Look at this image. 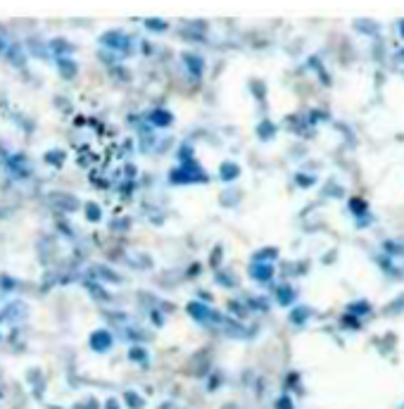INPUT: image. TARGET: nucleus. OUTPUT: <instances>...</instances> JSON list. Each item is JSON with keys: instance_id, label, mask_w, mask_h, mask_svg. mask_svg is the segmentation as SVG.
Returning a JSON list of instances; mask_svg holds the SVG:
<instances>
[{"instance_id": "nucleus-1", "label": "nucleus", "mask_w": 404, "mask_h": 409, "mask_svg": "<svg viewBox=\"0 0 404 409\" xmlns=\"http://www.w3.org/2000/svg\"><path fill=\"white\" fill-rule=\"evenodd\" d=\"M271 274H274V269H271L269 264H257V267H252V276L259 281H269Z\"/></svg>"}, {"instance_id": "nucleus-16", "label": "nucleus", "mask_w": 404, "mask_h": 409, "mask_svg": "<svg viewBox=\"0 0 404 409\" xmlns=\"http://www.w3.org/2000/svg\"><path fill=\"white\" fill-rule=\"evenodd\" d=\"M385 250L388 252H402V248H397V243H390V240L385 243Z\"/></svg>"}, {"instance_id": "nucleus-15", "label": "nucleus", "mask_w": 404, "mask_h": 409, "mask_svg": "<svg viewBox=\"0 0 404 409\" xmlns=\"http://www.w3.org/2000/svg\"><path fill=\"white\" fill-rule=\"evenodd\" d=\"M276 409H293V402L288 400V398H281L279 405H276Z\"/></svg>"}, {"instance_id": "nucleus-9", "label": "nucleus", "mask_w": 404, "mask_h": 409, "mask_svg": "<svg viewBox=\"0 0 404 409\" xmlns=\"http://www.w3.org/2000/svg\"><path fill=\"white\" fill-rule=\"evenodd\" d=\"M307 317H309V312H307L305 307H302V310H295V312H293V321H295V324H302Z\"/></svg>"}, {"instance_id": "nucleus-17", "label": "nucleus", "mask_w": 404, "mask_h": 409, "mask_svg": "<svg viewBox=\"0 0 404 409\" xmlns=\"http://www.w3.org/2000/svg\"><path fill=\"white\" fill-rule=\"evenodd\" d=\"M131 357H138V359H146V352H143V350H131Z\"/></svg>"}, {"instance_id": "nucleus-3", "label": "nucleus", "mask_w": 404, "mask_h": 409, "mask_svg": "<svg viewBox=\"0 0 404 409\" xmlns=\"http://www.w3.org/2000/svg\"><path fill=\"white\" fill-rule=\"evenodd\" d=\"M188 312H190V314L195 317V319H200V321H204L207 317H212V314H209V310H204V307H202V305H197V303H193V305L188 307Z\"/></svg>"}, {"instance_id": "nucleus-12", "label": "nucleus", "mask_w": 404, "mask_h": 409, "mask_svg": "<svg viewBox=\"0 0 404 409\" xmlns=\"http://www.w3.org/2000/svg\"><path fill=\"white\" fill-rule=\"evenodd\" d=\"M259 131H262V138H269L271 134H274V126H271L269 122H264L262 126H259Z\"/></svg>"}, {"instance_id": "nucleus-14", "label": "nucleus", "mask_w": 404, "mask_h": 409, "mask_svg": "<svg viewBox=\"0 0 404 409\" xmlns=\"http://www.w3.org/2000/svg\"><path fill=\"white\" fill-rule=\"evenodd\" d=\"M342 321H345V326L347 328H359V321H357V317H345V319H342Z\"/></svg>"}, {"instance_id": "nucleus-10", "label": "nucleus", "mask_w": 404, "mask_h": 409, "mask_svg": "<svg viewBox=\"0 0 404 409\" xmlns=\"http://www.w3.org/2000/svg\"><path fill=\"white\" fill-rule=\"evenodd\" d=\"M349 207H352V212H357V214L366 212V202L364 200H352V202H349Z\"/></svg>"}, {"instance_id": "nucleus-5", "label": "nucleus", "mask_w": 404, "mask_h": 409, "mask_svg": "<svg viewBox=\"0 0 404 409\" xmlns=\"http://www.w3.org/2000/svg\"><path fill=\"white\" fill-rule=\"evenodd\" d=\"M153 122H155V124H160V126H167L169 122H172V117H169V112L160 110V112H155V114H153Z\"/></svg>"}, {"instance_id": "nucleus-4", "label": "nucleus", "mask_w": 404, "mask_h": 409, "mask_svg": "<svg viewBox=\"0 0 404 409\" xmlns=\"http://www.w3.org/2000/svg\"><path fill=\"white\" fill-rule=\"evenodd\" d=\"M126 402H129L131 409H143V405H146L141 395H136V393H126Z\"/></svg>"}, {"instance_id": "nucleus-2", "label": "nucleus", "mask_w": 404, "mask_h": 409, "mask_svg": "<svg viewBox=\"0 0 404 409\" xmlns=\"http://www.w3.org/2000/svg\"><path fill=\"white\" fill-rule=\"evenodd\" d=\"M110 342H112V338L105 333V331H100V333L93 335V347H95V350H107V347H110Z\"/></svg>"}, {"instance_id": "nucleus-6", "label": "nucleus", "mask_w": 404, "mask_h": 409, "mask_svg": "<svg viewBox=\"0 0 404 409\" xmlns=\"http://www.w3.org/2000/svg\"><path fill=\"white\" fill-rule=\"evenodd\" d=\"M221 169H224V174H221L224 179H236L238 176V165H224Z\"/></svg>"}, {"instance_id": "nucleus-19", "label": "nucleus", "mask_w": 404, "mask_h": 409, "mask_svg": "<svg viewBox=\"0 0 404 409\" xmlns=\"http://www.w3.org/2000/svg\"><path fill=\"white\" fill-rule=\"evenodd\" d=\"M400 29H402V36H404V22H402V27H400Z\"/></svg>"}, {"instance_id": "nucleus-8", "label": "nucleus", "mask_w": 404, "mask_h": 409, "mask_svg": "<svg viewBox=\"0 0 404 409\" xmlns=\"http://www.w3.org/2000/svg\"><path fill=\"white\" fill-rule=\"evenodd\" d=\"M60 67L64 69V79H71V76H74V64L71 62H67V60H60Z\"/></svg>"}, {"instance_id": "nucleus-7", "label": "nucleus", "mask_w": 404, "mask_h": 409, "mask_svg": "<svg viewBox=\"0 0 404 409\" xmlns=\"http://www.w3.org/2000/svg\"><path fill=\"white\" fill-rule=\"evenodd\" d=\"M349 312H357V314H366V312H371V307H369V303H354L352 307H349Z\"/></svg>"}, {"instance_id": "nucleus-11", "label": "nucleus", "mask_w": 404, "mask_h": 409, "mask_svg": "<svg viewBox=\"0 0 404 409\" xmlns=\"http://www.w3.org/2000/svg\"><path fill=\"white\" fill-rule=\"evenodd\" d=\"M279 298H281V303H283V305H288V303L293 300V291H288V288H281Z\"/></svg>"}, {"instance_id": "nucleus-13", "label": "nucleus", "mask_w": 404, "mask_h": 409, "mask_svg": "<svg viewBox=\"0 0 404 409\" xmlns=\"http://www.w3.org/2000/svg\"><path fill=\"white\" fill-rule=\"evenodd\" d=\"M88 219L90 221L100 219V209H95V204H88Z\"/></svg>"}, {"instance_id": "nucleus-18", "label": "nucleus", "mask_w": 404, "mask_h": 409, "mask_svg": "<svg viewBox=\"0 0 404 409\" xmlns=\"http://www.w3.org/2000/svg\"><path fill=\"white\" fill-rule=\"evenodd\" d=\"M107 409H119L117 400H110V402H107Z\"/></svg>"}]
</instances>
